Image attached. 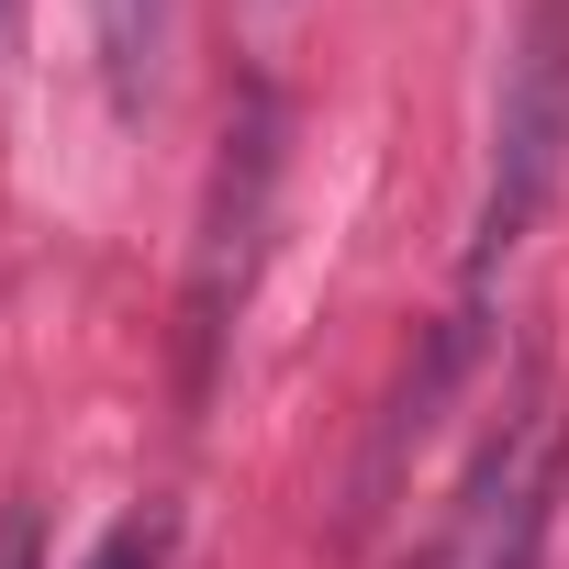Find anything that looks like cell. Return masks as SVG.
I'll return each mask as SVG.
<instances>
[{"label":"cell","instance_id":"6da1fadb","mask_svg":"<svg viewBox=\"0 0 569 569\" xmlns=\"http://www.w3.org/2000/svg\"><path fill=\"white\" fill-rule=\"evenodd\" d=\"M558 179H569V0H525L513 57H502V101H491V179H480V223H469V291L547 223Z\"/></svg>","mask_w":569,"mask_h":569},{"label":"cell","instance_id":"7a4b0ae2","mask_svg":"<svg viewBox=\"0 0 569 569\" xmlns=\"http://www.w3.org/2000/svg\"><path fill=\"white\" fill-rule=\"evenodd\" d=\"M268 190H279V90L246 79L223 157H212V201H201V246H190V391H212V358L234 336V302L257 279V234H268Z\"/></svg>","mask_w":569,"mask_h":569},{"label":"cell","instance_id":"3957f363","mask_svg":"<svg viewBox=\"0 0 569 569\" xmlns=\"http://www.w3.org/2000/svg\"><path fill=\"white\" fill-rule=\"evenodd\" d=\"M558 480H569V447H558V413L525 402L502 425V447L480 458V502H458L480 525V569H547V525H558Z\"/></svg>","mask_w":569,"mask_h":569},{"label":"cell","instance_id":"277c9868","mask_svg":"<svg viewBox=\"0 0 569 569\" xmlns=\"http://www.w3.org/2000/svg\"><path fill=\"white\" fill-rule=\"evenodd\" d=\"M469 358H480V291L413 347V369L391 380V402H380V425H369V458H358V502H347V525H369L380 502H391V480H402V458L436 436V413H447V391L469 380Z\"/></svg>","mask_w":569,"mask_h":569},{"label":"cell","instance_id":"5b68a950","mask_svg":"<svg viewBox=\"0 0 569 569\" xmlns=\"http://www.w3.org/2000/svg\"><path fill=\"white\" fill-rule=\"evenodd\" d=\"M79 569H168V513H123Z\"/></svg>","mask_w":569,"mask_h":569},{"label":"cell","instance_id":"8992f818","mask_svg":"<svg viewBox=\"0 0 569 569\" xmlns=\"http://www.w3.org/2000/svg\"><path fill=\"white\" fill-rule=\"evenodd\" d=\"M0 569H46V525H34V502L0 513Z\"/></svg>","mask_w":569,"mask_h":569},{"label":"cell","instance_id":"52a82bcc","mask_svg":"<svg viewBox=\"0 0 569 569\" xmlns=\"http://www.w3.org/2000/svg\"><path fill=\"white\" fill-rule=\"evenodd\" d=\"M0 46H12V0H0Z\"/></svg>","mask_w":569,"mask_h":569}]
</instances>
